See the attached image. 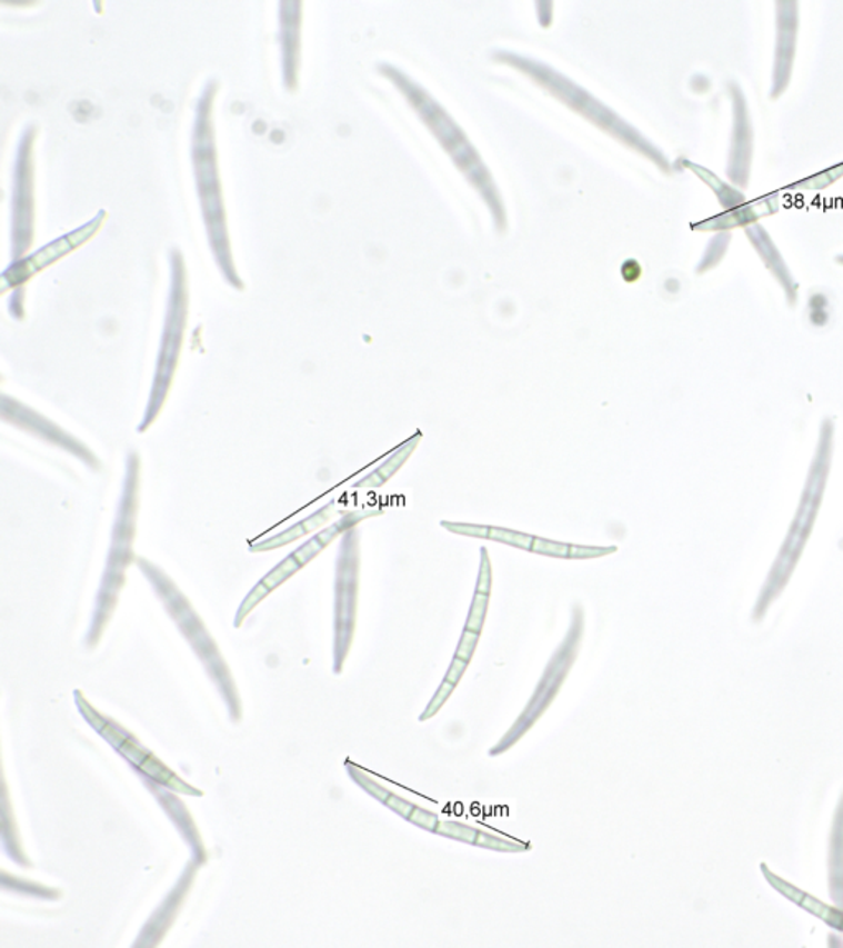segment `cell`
<instances>
[{
    "label": "cell",
    "mask_w": 843,
    "mask_h": 948,
    "mask_svg": "<svg viewBox=\"0 0 843 948\" xmlns=\"http://www.w3.org/2000/svg\"><path fill=\"white\" fill-rule=\"evenodd\" d=\"M360 565V530L354 527L341 536L334 571L333 672L337 676L343 672L357 631Z\"/></svg>",
    "instance_id": "7"
},
{
    "label": "cell",
    "mask_w": 843,
    "mask_h": 948,
    "mask_svg": "<svg viewBox=\"0 0 843 948\" xmlns=\"http://www.w3.org/2000/svg\"><path fill=\"white\" fill-rule=\"evenodd\" d=\"M139 488H141V457L131 450L126 458V476L122 482L121 498L118 502L114 526H112L111 547L106 559L104 573L96 598L93 618L87 635L88 649H94L101 641L116 608L119 595L126 585V571L134 561V540L138 532Z\"/></svg>",
    "instance_id": "2"
},
{
    "label": "cell",
    "mask_w": 843,
    "mask_h": 948,
    "mask_svg": "<svg viewBox=\"0 0 843 948\" xmlns=\"http://www.w3.org/2000/svg\"><path fill=\"white\" fill-rule=\"evenodd\" d=\"M614 552H616V547L573 546V543L558 542V540L542 539V537H538L534 547H532V553L566 560L599 559V557L611 556Z\"/></svg>",
    "instance_id": "23"
},
{
    "label": "cell",
    "mask_w": 843,
    "mask_h": 948,
    "mask_svg": "<svg viewBox=\"0 0 843 948\" xmlns=\"http://www.w3.org/2000/svg\"><path fill=\"white\" fill-rule=\"evenodd\" d=\"M684 166H688L692 172L698 174L706 187L712 188V191L716 194V198H719L720 207H722L723 210L730 211L733 210V208H739L746 203V197L742 190L733 187V184H729L725 183V181L720 180L715 173L710 172L705 167L688 162V160H685Z\"/></svg>",
    "instance_id": "25"
},
{
    "label": "cell",
    "mask_w": 843,
    "mask_h": 948,
    "mask_svg": "<svg viewBox=\"0 0 843 948\" xmlns=\"http://www.w3.org/2000/svg\"><path fill=\"white\" fill-rule=\"evenodd\" d=\"M835 262L841 263V266H843V255L837 256V258H835Z\"/></svg>",
    "instance_id": "31"
},
{
    "label": "cell",
    "mask_w": 843,
    "mask_h": 948,
    "mask_svg": "<svg viewBox=\"0 0 843 948\" xmlns=\"http://www.w3.org/2000/svg\"><path fill=\"white\" fill-rule=\"evenodd\" d=\"M74 701H77L81 717L134 768L139 777H147L153 782L162 784L163 787L177 794H185L190 797L204 796L203 790L190 786L182 777L173 772L165 762L160 761L149 748L139 741L138 736L132 735L121 724L112 720L111 717H106L98 708H94L87 700L83 691L74 690Z\"/></svg>",
    "instance_id": "6"
},
{
    "label": "cell",
    "mask_w": 843,
    "mask_h": 948,
    "mask_svg": "<svg viewBox=\"0 0 843 948\" xmlns=\"http://www.w3.org/2000/svg\"><path fill=\"white\" fill-rule=\"evenodd\" d=\"M409 821L415 825V827L422 828V830L430 831V834H435L436 827L440 824L439 816L435 812L423 809L421 806H418V809L414 810Z\"/></svg>",
    "instance_id": "29"
},
{
    "label": "cell",
    "mask_w": 843,
    "mask_h": 948,
    "mask_svg": "<svg viewBox=\"0 0 843 948\" xmlns=\"http://www.w3.org/2000/svg\"><path fill=\"white\" fill-rule=\"evenodd\" d=\"M0 416H2L3 422L12 423L17 429L27 431V433L53 445V447L68 451V453L73 455L78 460L83 461L91 470H101V463H99L98 458H96V455L87 445L81 443L73 435L68 433V431L58 427L57 423L48 420L47 417L40 416L39 412L30 409L26 403L2 396Z\"/></svg>",
    "instance_id": "9"
},
{
    "label": "cell",
    "mask_w": 843,
    "mask_h": 948,
    "mask_svg": "<svg viewBox=\"0 0 843 948\" xmlns=\"http://www.w3.org/2000/svg\"><path fill=\"white\" fill-rule=\"evenodd\" d=\"M843 178V162L790 184L784 190H825Z\"/></svg>",
    "instance_id": "27"
},
{
    "label": "cell",
    "mask_w": 843,
    "mask_h": 948,
    "mask_svg": "<svg viewBox=\"0 0 843 948\" xmlns=\"http://www.w3.org/2000/svg\"><path fill=\"white\" fill-rule=\"evenodd\" d=\"M583 632H585V611L582 606L575 605L572 608V618H570L569 629H566L565 638L559 645L555 652L552 653L551 660L545 666L541 679L534 693L529 698L522 714L515 718L513 727L503 735V738L490 748L488 755L491 758L504 755L511 751L532 728L538 725V721L544 717L545 711L551 708L558 698L559 691L562 690L573 663L576 662L580 646H582Z\"/></svg>",
    "instance_id": "4"
},
{
    "label": "cell",
    "mask_w": 843,
    "mask_h": 948,
    "mask_svg": "<svg viewBox=\"0 0 843 948\" xmlns=\"http://www.w3.org/2000/svg\"><path fill=\"white\" fill-rule=\"evenodd\" d=\"M10 816H12V809L9 806V794L3 792V807H2V840H3V850L9 854L10 860L17 862L20 866H32V862L29 861V858L23 854L22 844H20L19 837H17L16 827L10 828Z\"/></svg>",
    "instance_id": "26"
},
{
    "label": "cell",
    "mask_w": 843,
    "mask_h": 948,
    "mask_svg": "<svg viewBox=\"0 0 843 948\" xmlns=\"http://www.w3.org/2000/svg\"><path fill=\"white\" fill-rule=\"evenodd\" d=\"M491 587H493V570H491L488 550L481 549L480 571H478L476 588H474L473 601H471L469 618H466L463 631L480 635L483 632L486 621L488 605H490Z\"/></svg>",
    "instance_id": "20"
},
{
    "label": "cell",
    "mask_w": 843,
    "mask_h": 948,
    "mask_svg": "<svg viewBox=\"0 0 843 948\" xmlns=\"http://www.w3.org/2000/svg\"><path fill=\"white\" fill-rule=\"evenodd\" d=\"M373 516H379L378 511H351L347 512V515L341 516L337 522L331 523V526L325 527V529L320 530L315 536L310 537L303 546H300L299 549L293 550L290 556H287L285 559L281 561V563L275 565L268 575L261 578L258 585L245 595L244 600H242L241 606L238 608V612L234 616V628H241L244 625L248 616L258 608L269 595L274 593L279 587H282L285 581H289L293 575L299 573L302 568H305L310 561L315 560L327 547L330 546L333 540H337L338 537L343 536L344 532H348L350 529H354L358 527V523L363 522L368 518H373Z\"/></svg>",
    "instance_id": "8"
},
{
    "label": "cell",
    "mask_w": 843,
    "mask_h": 948,
    "mask_svg": "<svg viewBox=\"0 0 843 948\" xmlns=\"http://www.w3.org/2000/svg\"><path fill=\"white\" fill-rule=\"evenodd\" d=\"M442 526L446 530H450V532L459 533V536L494 540V542L506 543V546L528 550V552H532V547H534L535 539H538L535 536L518 532V530L503 529V527L474 526V523L449 522V520H443Z\"/></svg>",
    "instance_id": "21"
},
{
    "label": "cell",
    "mask_w": 843,
    "mask_h": 948,
    "mask_svg": "<svg viewBox=\"0 0 843 948\" xmlns=\"http://www.w3.org/2000/svg\"><path fill=\"white\" fill-rule=\"evenodd\" d=\"M435 835L460 841V844L473 845V847L483 848V850L498 851V854H524V851L531 850V847L524 841L498 837V835L470 827L462 821L440 820Z\"/></svg>",
    "instance_id": "14"
},
{
    "label": "cell",
    "mask_w": 843,
    "mask_h": 948,
    "mask_svg": "<svg viewBox=\"0 0 843 948\" xmlns=\"http://www.w3.org/2000/svg\"><path fill=\"white\" fill-rule=\"evenodd\" d=\"M334 506H337V502L330 501L329 505L323 506L319 511L310 515L309 518L293 523L289 529L282 530V532L275 533V536L268 537V539L255 540V542L249 546V552H272V550L282 549V547L289 546V543L295 542V540H300L302 537L309 536V533L317 532V530L322 529L329 522L331 516H333Z\"/></svg>",
    "instance_id": "17"
},
{
    "label": "cell",
    "mask_w": 843,
    "mask_h": 948,
    "mask_svg": "<svg viewBox=\"0 0 843 948\" xmlns=\"http://www.w3.org/2000/svg\"><path fill=\"white\" fill-rule=\"evenodd\" d=\"M344 766H347V772L348 776H350V779L353 780L357 786H360L364 792L370 794L373 799L381 802L382 806L388 807L392 812L398 814L402 819L408 821L411 819L412 814L418 809V804L411 802V800L404 799V797L392 792L388 787L375 782L373 777L368 775L364 769L358 768L353 762L347 761V765Z\"/></svg>",
    "instance_id": "19"
},
{
    "label": "cell",
    "mask_w": 843,
    "mask_h": 948,
    "mask_svg": "<svg viewBox=\"0 0 843 948\" xmlns=\"http://www.w3.org/2000/svg\"><path fill=\"white\" fill-rule=\"evenodd\" d=\"M729 91L733 106V132L726 174L733 187L745 190L749 187L751 162H753V124H751L749 102L742 88L732 81L729 84Z\"/></svg>",
    "instance_id": "10"
},
{
    "label": "cell",
    "mask_w": 843,
    "mask_h": 948,
    "mask_svg": "<svg viewBox=\"0 0 843 948\" xmlns=\"http://www.w3.org/2000/svg\"><path fill=\"white\" fill-rule=\"evenodd\" d=\"M827 871L829 895L834 905L843 909V794L829 835Z\"/></svg>",
    "instance_id": "18"
},
{
    "label": "cell",
    "mask_w": 843,
    "mask_h": 948,
    "mask_svg": "<svg viewBox=\"0 0 843 948\" xmlns=\"http://www.w3.org/2000/svg\"><path fill=\"white\" fill-rule=\"evenodd\" d=\"M745 234L746 238H749L751 246H753L754 251H756L757 256L763 260L766 269L773 273L776 282L783 287L784 293H786L787 305H790V307H796L799 283L796 282V279H794L790 267H787L786 260L781 256L780 249L776 248L773 239H771L770 232H767L761 224H753L745 229Z\"/></svg>",
    "instance_id": "13"
},
{
    "label": "cell",
    "mask_w": 843,
    "mask_h": 948,
    "mask_svg": "<svg viewBox=\"0 0 843 948\" xmlns=\"http://www.w3.org/2000/svg\"><path fill=\"white\" fill-rule=\"evenodd\" d=\"M835 420L825 417L819 430L817 447L809 467L807 478L802 488L801 498L793 522L790 523L783 546L777 552L776 559L771 565L766 581L761 587L754 603L751 618L754 622H761L766 618L767 611L774 601L783 595L796 571L799 561L804 556L809 539L814 532L822 502H824L825 489H827L829 476L832 471V458H834Z\"/></svg>",
    "instance_id": "1"
},
{
    "label": "cell",
    "mask_w": 843,
    "mask_h": 948,
    "mask_svg": "<svg viewBox=\"0 0 843 948\" xmlns=\"http://www.w3.org/2000/svg\"><path fill=\"white\" fill-rule=\"evenodd\" d=\"M799 30V3L776 2V51H774L771 99L784 94L793 77Z\"/></svg>",
    "instance_id": "11"
},
{
    "label": "cell",
    "mask_w": 843,
    "mask_h": 948,
    "mask_svg": "<svg viewBox=\"0 0 843 948\" xmlns=\"http://www.w3.org/2000/svg\"><path fill=\"white\" fill-rule=\"evenodd\" d=\"M136 565L155 591L157 598L162 601L163 608L169 612L188 645L193 649L194 656L200 659L201 666L207 670L211 682L220 691L224 703H227L231 721L239 724L242 720L239 691L235 689L233 676H231L230 667H228L220 647H218L211 632L208 631L204 622L201 621L200 615L194 611L190 600L177 587L175 581L159 565L143 559V557H138Z\"/></svg>",
    "instance_id": "3"
},
{
    "label": "cell",
    "mask_w": 843,
    "mask_h": 948,
    "mask_svg": "<svg viewBox=\"0 0 843 948\" xmlns=\"http://www.w3.org/2000/svg\"><path fill=\"white\" fill-rule=\"evenodd\" d=\"M761 872H763V876L766 878V881L770 882V886H773V888L776 889L780 895H783L784 898L790 899L791 902H794V905L804 909L805 912L817 917V919L827 924L832 929L839 930V932L843 934L842 907L824 905V902L815 899L814 896L802 891V889L796 888V886L791 885V882L784 881L781 876L774 875V872L771 871L764 862H761Z\"/></svg>",
    "instance_id": "16"
},
{
    "label": "cell",
    "mask_w": 843,
    "mask_h": 948,
    "mask_svg": "<svg viewBox=\"0 0 843 948\" xmlns=\"http://www.w3.org/2000/svg\"><path fill=\"white\" fill-rule=\"evenodd\" d=\"M780 211V193L766 194V197L757 198L754 201H746L742 207L733 208L692 226L695 231H732L735 228H750L757 224L760 219L766 218Z\"/></svg>",
    "instance_id": "12"
},
{
    "label": "cell",
    "mask_w": 843,
    "mask_h": 948,
    "mask_svg": "<svg viewBox=\"0 0 843 948\" xmlns=\"http://www.w3.org/2000/svg\"><path fill=\"white\" fill-rule=\"evenodd\" d=\"M730 241H732V232L723 231L719 232L715 238L710 241L709 248H706L705 256H703L701 266L698 267V272L703 273L706 270L713 269V267L719 266L720 260L723 259V256L726 255V249H729Z\"/></svg>",
    "instance_id": "28"
},
{
    "label": "cell",
    "mask_w": 843,
    "mask_h": 948,
    "mask_svg": "<svg viewBox=\"0 0 843 948\" xmlns=\"http://www.w3.org/2000/svg\"><path fill=\"white\" fill-rule=\"evenodd\" d=\"M481 636L474 635V632L463 631L462 638H460L459 647H456L455 656L459 659L466 660V662L471 663V659H473L474 650H476L478 641H480Z\"/></svg>",
    "instance_id": "30"
},
{
    "label": "cell",
    "mask_w": 843,
    "mask_h": 948,
    "mask_svg": "<svg viewBox=\"0 0 843 948\" xmlns=\"http://www.w3.org/2000/svg\"><path fill=\"white\" fill-rule=\"evenodd\" d=\"M141 779L149 787L150 792L157 797L162 809L169 814L170 820H173L182 837L185 838L188 847L191 848V854H193V861L198 866L203 865L208 860V854L204 850L203 840H201L200 834H198L197 825H194L185 807L182 806L179 799H175L173 790L167 789L162 784L153 782V780L147 779V777H141Z\"/></svg>",
    "instance_id": "15"
},
{
    "label": "cell",
    "mask_w": 843,
    "mask_h": 948,
    "mask_svg": "<svg viewBox=\"0 0 843 948\" xmlns=\"http://www.w3.org/2000/svg\"><path fill=\"white\" fill-rule=\"evenodd\" d=\"M422 435L418 433L415 437H412L411 440L405 441L404 445L398 448L381 467L375 468L373 473L364 476L363 479L357 482L353 486L354 489H378L381 486H384L389 479L392 478L402 467H404L405 461L409 460L412 453H414L415 448H418L419 441H421Z\"/></svg>",
    "instance_id": "22"
},
{
    "label": "cell",
    "mask_w": 843,
    "mask_h": 948,
    "mask_svg": "<svg viewBox=\"0 0 843 948\" xmlns=\"http://www.w3.org/2000/svg\"><path fill=\"white\" fill-rule=\"evenodd\" d=\"M188 315V293L185 270L182 263H173L172 289H170L169 307H167L165 325H163L162 341H160L159 359H157L155 376L152 390L143 413L139 433H145L155 423L165 406L167 397L172 389L182 351L183 335H185Z\"/></svg>",
    "instance_id": "5"
},
{
    "label": "cell",
    "mask_w": 843,
    "mask_h": 948,
    "mask_svg": "<svg viewBox=\"0 0 843 948\" xmlns=\"http://www.w3.org/2000/svg\"><path fill=\"white\" fill-rule=\"evenodd\" d=\"M469 667L470 662H466V660L453 657L452 663H450L442 683H440V687L436 689L435 695H433L432 700L429 701L425 710H423V714L419 717V721H421V724H423V721L432 720V718L435 717L443 707H445L446 701H449L453 691L459 687L460 680L465 676Z\"/></svg>",
    "instance_id": "24"
}]
</instances>
